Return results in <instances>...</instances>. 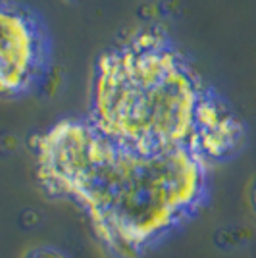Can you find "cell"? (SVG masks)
<instances>
[{"label": "cell", "mask_w": 256, "mask_h": 258, "mask_svg": "<svg viewBox=\"0 0 256 258\" xmlns=\"http://www.w3.org/2000/svg\"><path fill=\"white\" fill-rule=\"evenodd\" d=\"M48 64L44 25L27 8L0 0V95L22 97L39 85Z\"/></svg>", "instance_id": "cell-3"}, {"label": "cell", "mask_w": 256, "mask_h": 258, "mask_svg": "<svg viewBox=\"0 0 256 258\" xmlns=\"http://www.w3.org/2000/svg\"><path fill=\"white\" fill-rule=\"evenodd\" d=\"M252 205H254V208H256V187H254V191H252Z\"/></svg>", "instance_id": "cell-5"}, {"label": "cell", "mask_w": 256, "mask_h": 258, "mask_svg": "<svg viewBox=\"0 0 256 258\" xmlns=\"http://www.w3.org/2000/svg\"><path fill=\"white\" fill-rule=\"evenodd\" d=\"M46 193L77 206L112 258H141L208 199L210 166L189 151H139L87 118H66L31 141Z\"/></svg>", "instance_id": "cell-1"}, {"label": "cell", "mask_w": 256, "mask_h": 258, "mask_svg": "<svg viewBox=\"0 0 256 258\" xmlns=\"http://www.w3.org/2000/svg\"><path fill=\"white\" fill-rule=\"evenodd\" d=\"M87 119L139 151H189L208 166L241 149L245 125L160 27H141L96 62Z\"/></svg>", "instance_id": "cell-2"}, {"label": "cell", "mask_w": 256, "mask_h": 258, "mask_svg": "<svg viewBox=\"0 0 256 258\" xmlns=\"http://www.w3.org/2000/svg\"><path fill=\"white\" fill-rule=\"evenodd\" d=\"M23 258H72L64 248L54 247V245H37L29 248Z\"/></svg>", "instance_id": "cell-4"}]
</instances>
